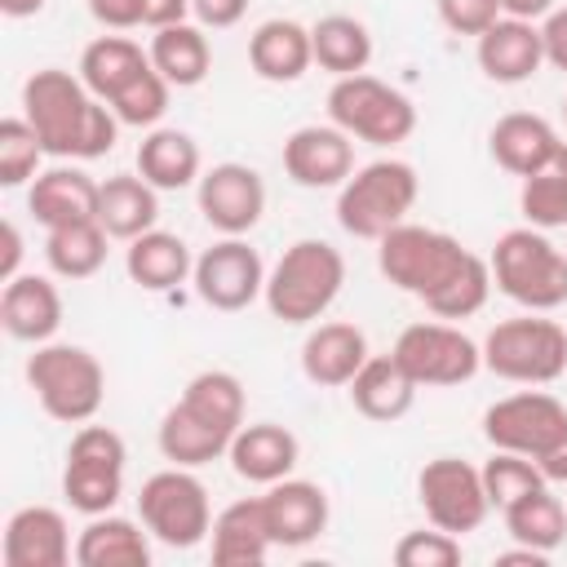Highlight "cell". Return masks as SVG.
<instances>
[{
    "mask_svg": "<svg viewBox=\"0 0 567 567\" xmlns=\"http://www.w3.org/2000/svg\"><path fill=\"white\" fill-rule=\"evenodd\" d=\"M195 292L204 306L213 310H248L261 292H266V266H261V252L244 239V235H226L217 239L213 248H204L195 257Z\"/></svg>",
    "mask_w": 567,
    "mask_h": 567,
    "instance_id": "5bb4252c",
    "label": "cell"
},
{
    "mask_svg": "<svg viewBox=\"0 0 567 567\" xmlns=\"http://www.w3.org/2000/svg\"><path fill=\"white\" fill-rule=\"evenodd\" d=\"M151 62H155V71L173 84V89H195L204 75H208V66H213V49H208V35H204V27H195V22H173V27H159L155 35H151Z\"/></svg>",
    "mask_w": 567,
    "mask_h": 567,
    "instance_id": "836d02e7",
    "label": "cell"
},
{
    "mask_svg": "<svg viewBox=\"0 0 567 567\" xmlns=\"http://www.w3.org/2000/svg\"><path fill=\"white\" fill-rule=\"evenodd\" d=\"M416 496H421V509L434 527L452 532V536H465L474 527H483L492 501H487V487H483V470L461 461V456H434L421 465L416 474Z\"/></svg>",
    "mask_w": 567,
    "mask_h": 567,
    "instance_id": "7c38bea8",
    "label": "cell"
},
{
    "mask_svg": "<svg viewBox=\"0 0 567 567\" xmlns=\"http://www.w3.org/2000/svg\"><path fill=\"white\" fill-rule=\"evenodd\" d=\"M230 470L248 483H279L292 474L297 456H301V443L288 425H275V421H257V425H239L235 439H230Z\"/></svg>",
    "mask_w": 567,
    "mask_h": 567,
    "instance_id": "cb8c5ba5",
    "label": "cell"
},
{
    "mask_svg": "<svg viewBox=\"0 0 567 567\" xmlns=\"http://www.w3.org/2000/svg\"><path fill=\"white\" fill-rule=\"evenodd\" d=\"M195 199H199V213L213 230L248 235L266 213V182L257 168L226 159V164H213L208 173H199Z\"/></svg>",
    "mask_w": 567,
    "mask_h": 567,
    "instance_id": "9a60e30c",
    "label": "cell"
},
{
    "mask_svg": "<svg viewBox=\"0 0 567 567\" xmlns=\"http://www.w3.org/2000/svg\"><path fill=\"white\" fill-rule=\"evenodd\" d=\"M368 359V337L363 328L354 323H315L310 337L301 341V372L310 385H323V390H337V385H350L354 372L363 368Z\"/></svg>",
    "mask_w": 567,
    "mask_h": 567,
    "instance_id": "603a6c76",
    "label": "cell"
},
{
    "mask_svg": "<svg viewBox=\"0 0 567 567\" xmlns=\"http://www.w3.org/2000/svg\"><path fill=\"white\" fill-rule=\"evenodd\" d=\"M186 13H190V0H146V9H142V27L159 31V27L186 22Z\"/></svg>",
    "mask_w": 567,
    "mask_h": 567,
    "instance_id": "c3c4849f",
    "label": "cell"
},
{
    "mask_svg": "<svg viewBox=\"0 0 567 567\" xmlns=\"http://www.w3.org/2000/svg\"><path fill=\"white\" fill-rule=\"evenodd\" d=\"M182 403L226 434H235L244 425V381L226 368H208V372L190 377L182 390Z\"/></svg>",
    "mask_w": 567,
    "mask_h": 567,
    "instance_id": "74e56055",
    "label": "cell"
},
{
    "mask_svg": "<svg viewBox=\"0 0 567 567\" xmlns=\"http://www.w3.org/2000/svg\"><path fill=\"white\" fill-rule=\"evenodd\" d=\"M310 49H315V62H319L323 71H332L337 80H341V75H359V71H368V62H372V35H368V27H363L359 18H350V13H328V18H319V22L310 27Z\"/></svg>",
    "mask_w": 567,
    "mask_h": 567,
    "instance_id": "e575fe53",
    "label": "cell"
},
{
    "mask_svg": "<svg viewBox=\"0 0 567 567\" xmlns=\"http://www.w3.org/2000/svg\"><path fill=\"white\" fill-rule=\"evenodd\" d=\"M514 563H527V567H545V563H549V554H540V549H532V545H518V549H505V554H496V567H514Z\"/></svg>",
    "mask_w": 567,
    "mask_h": 567,
    "instance_id": "f5cc1de1",
    "label": "cell"
},
{
    "mask_svg": "<svg viewBox=\"0 0 567 567\" xmlns=\"http://www.w3.org/2000/svg\"><path fill=\"white\" fill-rule=\"evenodd\" d=\"M421 195L416 168L403 159H372L354 168L337 195V221L354 239H381L399 221H408L412 204Z\"/></svg>",
    "mask_w": 567,
    "mask_h": 567,
    "instance_id": "8992f818",
    "label": "cell"
},
{
    "mask_svg": "<svg viewBox=\"0 0 567 567\" xmlns=\"http://www.w3.org/2000/svg\"><path fill=\"white\" fill-rule=\"evenodd\" d=\"M137 514H142V527L168 549H195L204 536H213L208 487L186 465L151 474L137 492Z\"/></svg>",
    "mask_w": 567,
    "mask_h": 567,
    "instance_id": "9c48e42d",
    "label": "cell"
},
{
    "mask_svg": "<svg viewBox=\"0 0 567 567\" xmlns=\"http://www.w3.org/2000/svg\"><path fill=\"white\" fill-rule=\"evenodd\" d=\"M492 284L523 310H558L567 301V252L536 226H514L492 248Z\"/></svg>",
    "mask_w": 567,
    "mask_h": 567,
    "instance_id": "277c9868",
    "label": "cell"
},
{
    "mask_svg": "<svg viewBox=\"0 0 567 567\" xmlns=\"http://www.w3.org/2000/svg\"><path fill=\"white\" fill-rule=\"evenodd\" d=\"M346 257L328 239H297L266 275V310L279 323H315L341 297Z\"/></svg>",
    "mask_w": 567,
    "mask_h": 567,
    "instance_id": "3957f363",
    "label": "cell"
},
{
    "mask_svg": "<svg viewBox=\"0 0 567 567\" xmlns=\"http://www.w3.org/2000/svg\"><path fill=\"white\" fill-rule=\"evenodd\" d=\"M390 354L416 385H461L483 368V346L452 323H408Z\"/></svg>",
    "mask_w": 567,
    "mask_h": 567,
    "instance_id": "4fadbf2b",
    "label": "cell"
},
{
    "mask_svg": "<svg viewBox=\"0 0 567 567\" xmlns=\"http://www.w3.org/2000/svg\"><path fill=\"white\" fill-rule=\"evenodd\" d=\"M0 323L13 341L44 346L62 328V292L44 275H13L0 292Z\"/></svg>",
    "mask_w": 567,
    "mask_h": 567,
    "instance_id": "44dd1931",
    "label": "cell"
},
{
    "mask_svg": "<svg viewBox=\"0 0 567 567\" xmlns=\"http://www.w3.org/2000/svg\"><path fill=\"white\" fill-rule=\"evenodd\" d=\"M540 474H545V483H567V439L554 447V452H545L540 461Z\"/></svg>",
    "mask_w": 567,
    "mask_h": 567,
    "instance_id": "816d5d0a",
    "label": "cell"
},
{
    "mask_svg": "<svg viewBox=\"0 0 567 567\" xmlns=\"http://www.w3.org/2000/svg\"><path fill=\"white\" fill-rule=\"evenodd\" d=\"M483 487H487V501L492 509H509L518 496L536 492V487H549L540 465L532 456H518V452H496L492 447V461L483 465Z\"/></svg>",
    "mask_w": 567,
    "mask_h": 567,
    "instance_id": "ab89813d",
    "label": "cell"
},
{
    "mask_svg": "<svg viewBox=\"0 0 567 567\" xmlns=\"http://www.w3.org/2000/svg\"><path fill=\"white\" fill-rule=\"evenodd\" d=\"M266 505V523H270V540L284 549H301L315 536H323L328 527V492L310 478H279L266 487L261 496Z\"/></svg>",
    "mask_w": 567,
    "mask_h": 567,
    "instance_id": "ac0fdd59",
    "label": "cell"
},
{
    "mask_svg": "<svg viewBox=\"0 0 567 567\" xmlns=\"http://www.w3.org/2000/svg\"><path fill=\"white\" fill-rule=\"evenodd\" d=\"M0 235H4L0 279H13V275H22V270H18V266H22V235H18V226H13V221H4V226H0Z\"/></svg>",
    "mask_w": 567,
    "mask_h": 567,
    "instance_id": "681fc988",
    "label": "cell"
},
{
    "mask_svg": "<svg viewBox=\"0 0 567 567\" xmlns=\"http://www.w3.org/2000/svg\"><path fill=\"white\" fill-rule=\"evenodd\" d=\"M124 270H128V279L137 288L168 292V288H177L195 270V257H190V248H186L182 235H173V230H146V235L128 239Z\"/></svg>",
    "mask_w": 567,
    "mask_h": 567,
    "instance_id": "4dcf8cb0",
    "label": "cell"
},
{
    "mask_svg": "<svg viewBox=\"0 0 567 567\" xmlns=\"http://www.w3.org/2000/svg\"><path fill=\"white\" fill-rule=\"evenodd\" d=\"M97 221L111 239H137L159 221V190L142 173H115L102 182Z\"/></svg>",
    "mask_w": 567,
    "mask_h": 567,
    "instance_id": "f1b7e54d",
    "label": "cell"
},
{
    "mask_svg": "<svg viewBox=\"0 0 567 567\" xmlns=\"http://www.w3.org/2000/svg\"><path fill=\"white\" fill-rule=\"evenodd\" d=\"M284 173L306 190L346 186L354 173V137L337 124H306L284 142Z\"/></svg>",
    "mask_w": 567,
    "mask_h": 567,
    "instance_id": "2e32d148",
    "label": "cell"
},
{
    "mask_svg": "<svg viewBox=\"0 0 567 567\" xmlns=\"http://www.w3.org/2000/svg\"><path fill=\"white\" fill-rule=\"evenodd\" d=\"M168 93H173V84L151 66L146 75H137V80L111 102V111H115V120L128 124V128H155V124L164 120V111H168Z\"/></svg>",
    "mask_w": 567,
    "mask_h": 567,
    "instance_id": "b9f144b4",
    "label": "cell"
},
{
    "mask_svg": "<svg viewBox=\"0 0 567 567\" xmlns=\"http://www.w3.org/2000/svg\"><path fill=\"white\" fill-rule=\"evenodd\" d=\"M97 199H102V182H93L84 168H66V164L40 173L27 190V208L44 230L97 221Z\"/></svg>",
    "mask_w": 567,
    "mask_h": 567,
    "instance_id": "ffe728a7",
    "label": "cell"
},
{
    "mask_svg": "<svg viewBox=\"0 0 567 567\" xmlns=\"http://www.w3.org/2000/svg\"><path fill=\"white\" fill-rule=\"evenodd\" d=\"M40 9H44V0H0V13L4 18H31Z\"/></svg>",
    "mask_w": 567,
    "mask_h": 567,
    "instance_id": "db71d44e",
    "label": "cell"
},
{
    "mask_svg": "<svg viewBox=\"0 0 567 567\" xmlns=\"http://www.w3.org/2000/svg\"><path fill=\"white\" fill-rule=\"evenodd\" d=\"M377 266L394 288L425 301L434 319H470L492 292V261L470 252L456 235L416 221H399L377 239Z\"/></svg>",
    "mask_w": 567,
    "mask_h": 567,
    "instance_id": "6da1fadb",
    "label": "cell"
},
{
    "mask_svg": "<svg viewBox=\"0 0 567 567\" xmlns=\"http://www.w3.org/2000/svg\"><path fill=\"white\" fill-rule=\"evenodd\" d=\"M518 208H523L527 226H536V230L567 226V142H563V151L545 168H536L532 177H523Z\"/></svg>",
    "mask_w": 567,
    "mask_h": 567,
    "instance_id": "f35d334b",
    "label": "cell"
},
{
    "mask_svg": "<svg viewBox=\"0 0 567 567\" xmlns=\"http://www.w3.org/2000/svg\"><path fill=\"white\" fill-rule=\"evenodd\" d=\"M483 439L496 452H518L540 461L567 439V408L545 390H518L483 412Z\"/></svg>",
    "mask_w": 567,
    "mask_h": 567,
    "instance_id": "8fae6325",
    "label": "cell"
},
{
    "mask_svg": "<svg viewBox=\"0 0 567 567\" xmlns=\"http://www.w3.org/2000/svg\"><path fill=\"white\" fill-rule=\"evenodd\" d=\"M501 13H505V18H527V22H536V18H549V13H554V0H501Z\"/></svg>",
    "mask_w": 567,
    "mask_h": 567,
    "instance_id": "f907efd6",
    "label": "cell"
},
{
    "mask_svg": "<svg viewBox=\"0 0 567 567\" xmlns=\"http://www.w3.org/2000/svg\"><path fill=\"white\" fill-rule=\"evenodd\" d=\"M27 385L35 390L40 408L66 425L93 421L106 399V372L97 354H89L84 346H66V341L35 346V354L27 359Z\"/></svg>",
    "mask_w": 567,
    "mask_h": 567,
    "instance_id": "5b68a950",
    "label": "cell"
},
{
    "mask_svg": "<svg viewBox=\"0 0 567 567\" xmlns=\"http://www.w3.org/2000/svg\"><path fill=\"white\" fill-rule=\"evenodd\" d=\"M22 115L35 128L44 155L58 159H97L120 137L115 111L62 66H44L22 84Z\"/></svg>",
    "mask_w": 567,
    "mask_h": 567,
    "instance_id": "7a4b0ae2",
    "label": "cell"
},
{
    "mask_svg": "<svg viewBox=\"0 0 567 567\" xmlns=\"http://www.w3.org/2000/svg\"><path fill=\"white\" fill-rule=\"evenodd\" d=\"M540 40H545V62L567 71V9H554L540 22Z\"/></svg>",
    "mask_w": 567,
    "mask_h": 567,
    "instance_id": "7dc6e473",
    "label": "cell"
},
{
    "mask_svg": "<svg viewBox=\"0 0 567 567\" xmlns=\"http://www.w3.org/2000/svg\"><path fill=\"white\" fill-rule=\"evenodd\" d=\"M142 9H146V0H89V13L111 31L142 27Z\"/></svg>",
    "mask_w": 567,
    "mask_h": 567,
    "instance_id": "f6af8a7d",
    "label": "cell"
},
{
    "mask_svg": "<svg viewBox=\"0 0 567 567\" xmlns=\"http://www.w3.org/2000/svg\"><path fill=\"white\" fill-rule=\"evenodd\" d=\"M563 120H567V97H563Z\"/></svg>",
    "mask_w": 567,
    "mask_h": 567,
    "instance_id": "11a10c76",
    "label": "cell"
},
{
    "mask_svg": "<svg viewBox=\"0 0 567 567\" xmlns=\"http://www.w3.org/2000/svg\"><path fill=\"white\" fill-rule=\"evenodd\" d=\"M270 549H275V540H270L261 496H244L213 518V563L217 567H257V563H266Z\"/></svg>",
    "mask_w": 567,
    "mask_h": 567,
    "instance_id": "d4e9b609",
    "label": "cell"
},
{
    "mask_svg": "<svg viewBox=\"0 0 567 567\" xmlns=\"http://www.w3.org/2000/svg\"><path fill=\"white\" fill-rule=\"evenodd\" d=\"M80 567H151V540L133 518L93 514L89 527L75 536Z\"/></svg>",
    "mask_w": 567,
    "mask_h": 567,
    "instance_id": "f546056e",
    "label": "cell"
},
{
    "mask_svg": "<svg viewBox=\"0 0 567 567\" xmlns=\"http://www.w3.org/2000/svg\"><path fill=\"white\" fill-rule=\"evenodd\" d=\"M106 239H111V235L102 230V221L58 226V230H49V239H44V261H49V270L62 275V279H89V275H97L102 261H106Z\"/></svg>",
    "mask_w": 567,
    "mask_h": 567,
    "instance_id": "8d00e7d4",
    "label": "cell"
},
{
    "mask_svg": "<svg viewBox=\"0 0 567 567\" xmlns=\"http://www.w3.org/2000/svg\"><path fill=\"white\" fill-rule=\"evenodd\" d=\"M190 13L199 18V27L226 31L248 13V0H190Z\"/></svg>",
    "mask_w": 567,
    "mask_h": 567,
    "instance_id": "bcb514c9",
    "label": "cell"
},
{
    "mask_svg": "<svg viewBox=\"0 0 567 567\" xmlns=\"http://www.w3.org/2000/svg\"><path fill=\"white\" fill-rule=\"evenodd\" d=\"M328 120L337 128H346L350 137H359V142L394 146V142H408L412 137L416 106L394 84L359 71V75H341L328 89Z\"/></svg>",
    "mask_w": 567,
    "mask_h": 567,
    "instance_id": "ba28073f",
    "label": "cell"
},
{
    "mask_svg": "<svg viewBox=\"0 0 567 567\" xmlns=\"http://www.w3.org/2000/svg\"><path fill=\"white\" fill-rule=\"evenodd\" d=\"M483 368L501 381L549 385L567 372V328L527 310L518 319H501L483 337Z\"/></svg>",
    "mask_w": 567,
    "mask_h": 567,
    "instance_id": "52a82bcc",
    "label": "cell"
},
{
    "mask_svg": "<svg viewBox=\"0 0 567 567\" xmlns=\"http://www.w3.org/2000/svg\"><path fill=\"white\" fill-rule=\"evenodd\" d=\"M505 514V527L518 545H532L540 554H554L563 540H567V505L549 492V487H536L527 496H518Z\"/></svg>",
    "mask_w": 567,
    "mask_h": 567,
    "instance_id": "d590c367",
    "label": "cell"
},
{
    "mask_svg": "<svg viewBox=\"0 0 567 567\" xmlns=\"http://www.w3.org/2000/svg\"><path fill=\"white\" fill-rule=\"evenodd\" d=\"M465 558V549H461V536H452V532H443V527H434V532H408V536H399V545H394V563L399 567H456Z\"/></svg>",
    "mask_w": 567,
    "mask_h": 567,
    "instance_id": "7bdbcfd3",
    "label": "cell"
},
{
    "mask_svg": "<svg viewBox=\"0 0 567 567\" xmlns=\"http://www.w3.org/2000/svg\"><path fill=\"white\" fill-rule=\"evenodd\" d=\"M151 66H155L151 53H146L137 40H128V35H97V40L84 44V53H80V80H84L89 93L102 97L106 106H111L137 75H146Z\"/></svg>",
    "mask_w": 567,
    "mask_h": 567,
    "instance_id": "83f0119b",
    "label": "cell"
},
{
    "mask_svg": "<svg viewBox=\"0 0 567 567\" xmlns=\"http://www.w3.org/2000/svg\"><path fill=\"white\" fill-rule=\"evenodd\" d=\"M137 173L155 190H182L199 182V142L182 128H151L137 146Z\"/></svg>",
    "mask_w": 567,
    "mask_h": 567,
    "instance_id": "1f68e13d",
    "label": "cell"
},
{
    "mask_svg": "<svg viewBox=\"0 0 567 567\" xmlns=\"http://www.w3.org/2000/svg\"><path fill=\"white\" fill-rule=\"evenodd\" d=\"M478 71L496 84H523L540 71L545 62V40L540 27L527 18H496L483 35H478Z\"/></svg>",
    "mask_w": 567,
    "mask_h": 567,
    "instance_id": "d6986e66",
    "label": "cell"
},
{
    "mask_svg": "<svg viewBox=\"0 0 567 567\" xmlns=\"http://www.w3.org/2000/svg\"><path fill=\"white\" fill-rule=\"evenodd\" d=\"M439 4V18H443V27L447 31H456V35H483L496 18H505L501 13V0H434Z\"/></svg>",
    "mask_w": 567,
    "mask_h": 567,
    "instance_id": "ee69618b",
    "label": "cell"
},
{
    "mask_svg": "<svg viewBox=\"0 0 567 567\" xmlns=\"http://www.w3.org/2000/svg\"><path fill=\"white\" fill-rule=\"evenodd\" d=\"M487 151L492 159L514 173V177H532L536 168H545L558 151H563V137L554 133V124L545 115H532V111H509L492 124L487 133Z\"/></svg>",
    "mask_w": 567,
    "mask_h": 567,
    "instance_id": "7402d4cb",
    "label": "cell"
},
{
    "mask_svg": "<svg viewBox=\"0 0 567 567\" xmlns=\"http://www.w3.org/2000/svg\"><path fill=\"white\" fill-rule=\"evenodd\" d=\"M248 62L261 80L270 84H292L315 66V49H310V27L292 22V18H270L252 31L248 40Z\"/></svg>",
    "mask_w": 567,
    "mask_h": 567,
    "instance_id": "484cf974",
    "label": "cell"
},
{
    "mask_svg": "<svg viewBox=\"0 0 567 567\" xmlns=\"http://www.w3.org/2000/svg\"><path fill=\"white\" fill-rule=\"evenodd\" d=\"M4 567H66L75 558L66 514L53 505H22L4 523Z\"/></svg>",
    "mask_w": 567,
    "mask_h": 567,
    "instance_id": "e0dca14e",
    "label": "cell"
},
{
    "mask_svg": "<svg viewBox=\"0 0 567 567\" xmlns=\"http://www.w3.org/2000/svg\"><path fill=\"white\" fill-rule=\"evenodd\" d=\"M124 439L111 425H80L71 434L66 447V465H62V496L71 509L80 514H111L120 492H124Z\"/></svg>",
    "mask_w": 567,
    "mask_h": 567,
    "instance_id": "30bf717a",
    "label": "cell"
},
{
    "mask_svg": "<svg viewBox=\"0 0 567 567\" xmlns=\"http://www.w3.org/2000/svg\"><path fill=\"white\" fill-rule=\"evenodd\" d=\"M230 439H235V434H226V430H217L213 421L195 416L182 399H177V403L164 412V421H159V452H164V461L186 465V470L226 456V452H230Z\"/></svg>",
    "mask_w": 567,
    "mask_h": 567,
    "instance_id": "d6a6232c",
    "label": "cell"
},
{
    "mask_svg": "<svg viewBox=\"0 0 567 567\" xmlns=\"http://www.w3.org/2000/svg\"><path fill=\"white\" fill-rule=\"evenodd\" d=\"M40 159H44V146H40L35 128L27 124V115H4L0 120V186L35 182Z\"/></svg>",
    "mask_w": 567,
    "mask_h": 567,
    "instance_id": "60d3db41",
    "label": "cell"
},
{
    "mask_svg": "<svg viewBox=\"0 0 567 567\" xmlns=\"http://www.w3.org/2000/svg\"><path fill=\"white\" fill-rule=\"evenodd\" d=\"M346 390H350V403L368 421H399V416L412 412L421 385L403 372V363L394 354H368L363 368L354 372V381Z\"/></svg>",
    "mask_w": 567,
    "mask_h": 567,
    "instance_id": "4316f807",
    "label": "cell"
}]
</instances>
